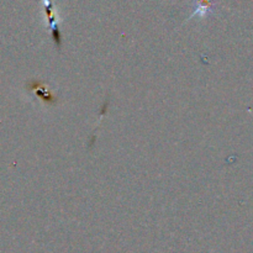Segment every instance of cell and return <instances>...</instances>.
<instances>
[{
	"instance_id": "6da1fadb",
	"label": "cell",
	"mask_w": 253,
	"mask_h": 253,
	"mask_svg": "<svg viewBox=\"0 0 253 253\" xmlns=\"http://www.w3.org/2000/svg\"><path fill=\"white\" fill-rule=\"evenodd\" d=\"M43 1H44V11H46L47 19H48V25L52 30V39H53L56 46L58 47V48H61L62 36H61V31H59L58 25H57L56 16H54L53 4H52L51 0H43Z\"/></svg>"
},
{
	"instance_id": "7a4b0ae2",
	"label": "cell",
	"mask_w": 253,
	"mask_h": 253,
	"mask_svg": "<svg viewBox=\"0 0 253 253\" xmlns=\"http://www.w3.org/2000/svg\"><path fill=\"white\" fill-rule=\"evenodd\" d=\"M30 88L34 89L35 93H36V95L40 96V98H41L42 100L44 101V103L52 104V103H54V101H56V98H54L53 94L49 93V91L47 90L46 86L42 85L40 82L34 81V82H32L31 85H30Z\"/></svg>"
}]
</instances>
